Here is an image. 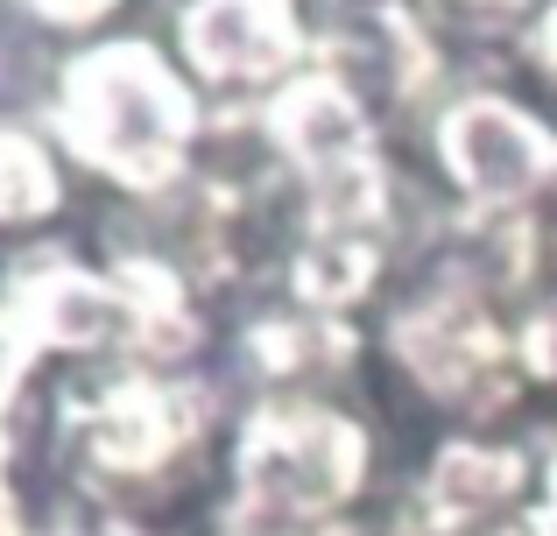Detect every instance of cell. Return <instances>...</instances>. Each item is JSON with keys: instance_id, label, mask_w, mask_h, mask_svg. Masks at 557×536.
<instances>
[{"instance_id": "30bf717a", "label": "cell", "mask_w": 557, "mask_h": 536, "mask_svg": "<svg viewBox=\"0 0 557 536\" xmlns=\"http://www.w3.org/2000/svg\"><path fill=\"white\" fill-rule=\"evenodd\" d=\"M64 170H71L64 149H57L42 127L0 113V234H8V240L42 234V226L71 205Z\"/></svg>"}, {"instance_id": "9a60e30c", "label": "cell", "mask_w": 557, "mask_h": 536, "mask_svg": "<svg viewBox=\"0 0 557 536\" xmlns=\"http://www.w3.org/2000/svg\"><path fill=\"white\" fill-rule=\"evenodd\" d=\"M22 515V495H14V431H0V523Z\"/></svg>"}, {"instance_id": "7c38bea8", "label": "cell", "mask_w": 557, "mask_h": 536, "mask_svg": "<svg viewBox=\"0 0 557 536\" xmlns=\"http://www.w3.org/2000/svg\"><path fill=\"white\" fill-rule=\"evenodd\" d=\"M22 14L36 28H50V36H64V50H71V42L113 36V22L127 14V0H22Z\"/></svg>"}, {"instance_id": "5b68a950", "label": "cell", "mask_w": 557, "mask_h": 536, "mask_svg": "<svg viewBox=\"0 0 557 536\" xmlns=\"http://www.w3.org/2000/svg\"><path fill=\"white\" fill-rule=\"evenodd\" d=\"M423 149L451 212H550L557 113L508 85H451L423 121Z\"/></svg>"}, {"instance_id": "4fadbf2b", "label": "cell", "mask_w": 557, "mask_h": 536, "mask_svg": "<svg viewBox=\"0 0 557 536\" xmlns=\"http://www.w3.org/2000/svg\"><path fill=\"white\" fill-rule=\"evenodd\" d=\"M36 374H42V353L28 346V332L14 325V311L0 303V431H14L22 402L36 396Z\"/></svg>"}, {"instance_id": "3957f363", "label": "cell", "mask_w": 557, "mask_h": 536, "mask_svg": "<svg viewBox=\"0 0 557 536\" xmlns=\"http://www.w3.org/2000/svg\"><path fill=\"white\" fill-rule=\"evenodd\" d=\"M381 481L374 424L339 396H255L226 438V509L297 529L360 523Z\"/></svg>"}, {"instance_id": "9c48e42d", "label": "cell", "mask_w": 557, "mask_h": 536, "mask_svg": "<svg viewBox=\"0 0 557 536\" xmlns=\"http://www.w3.org/2000/svg\"><path fill=\"white\" fill-rule=\"evenodd\" d=\"M255 121H261L275 163L289 170L297 191H311V184H325V177H339V170H354V163H368V155L388 149L381 113L325 64L297 71L275 99H261Z\"/></svg>"}, {"instance_id": "277c9868", "label": "cell", "mask_w": 557, "mask_h": 536, "mask_svg": "<svg viewBox=\"0 0 557 536\" xmlns=\"http://www.w3.org/2000/svg\"><path fill=\"white\" fill-rule=\"evenodd\" d=\"M374 339L388 367L403 374V388L451 431H508V416L530 402V382L516 360V317L423 269L395 283Z\"/></svg>"}, {"instance_id": "8992f818", "label": "cell", "mask_w": 557, "mask_h": 536, "mask_svg": "<svg viewBox=\"0 0 557 536\" xmlns=\"http://www.w3.org/2000/svg\"><path fill=\"white\" fill-rule=\"evenodd\" d=\"M325 0H177L170 57L212 113H247L318 64Z\"/></svg>"}, {"instance_id": "52a82bcc", "label": "cell", "mask_w": 557, "mask_h": 536, "mask_svg": "<svg viewBox=\"0 0 557 536\" xmlns=\"http://www.w3.org/2000/svg\"><path fill=\"white\" fill-rule=\"evenodd\" d=\"M0 303L28 332L42 360L64 367H127L135 339V303L107 254H71V248H22L0 275Z\"/></svg>"}, {"instance_id": "6da1fadb", "label": "cell", "mask_w": 557, "mask_h": 536, "mask_svg": "<svg viewBox=\"0 0 557 536\" xmlns=\"http://www.w3.org/2000/svg\"><path fill=\"white\" fill-rule=\"evenodd\" d=\"M233 416V388L205 367H78L50 402V459L92 523L156 529L190 487L226 473Z\"/></svg>"}, {"instance_id": "5bb4252c", "label": "cell", "mask_w": 557, "mask_h": 536, "mask_svg": "<svg viewBox=\"0 0 557 536\" xmlns=\"http://www.w3.org/2000/svg\"><path fill=\"white\" fill-rule=\"evenodd\" d=\"M536 529L557 536V438L544 445V466H536Z\"/></svg>"}, {"instance_id": "ba28073f", "label": "cell", "mask_w": 557, "mask_h": 536, "mask_svg": "<svg viewBox=\"0 0 557 536\" xmlns=\"http://www.w3.org/2000/svg\"><path fill=\"white\" fill-rule=\"evenodd\" d=\"M226 360H233L226 388H247V402L255 396H339V382L368 360V325L275 297L269 311L233 325Z\"/></svg>"}, {"instance_id": "7a4b0ae2", "label": "cell", "mask_w": 557, "mask_h": 536, "mask_svg": "<svg viewBox=\"0 0 557 536\" xmlns=\"http://www.w3.org/2000/svg\"><path fill=\"white\" fill-rule=\"evenodd\" d=\"M42 135L64 149L71 170L99 177L127 205H149L198 170L212 107L184 78L170 42L99 36V42H71L57 57L50 99H42Z\"/></svg>"}, {"instance_id": "8fae6325", "label": "cell", "mask_w": 557, "mask_h": 536, "mask_svg": "<svg viewBox=\"0 0 557 536\" xmlns=\"http://www.w3.org/2000/svg\"><path fill=\"white\" fill-rule=\"evenodd\" d=\"M516 360H522L530 396H557V283L530 311H516Z\"/></svg>"}]
</instances>
